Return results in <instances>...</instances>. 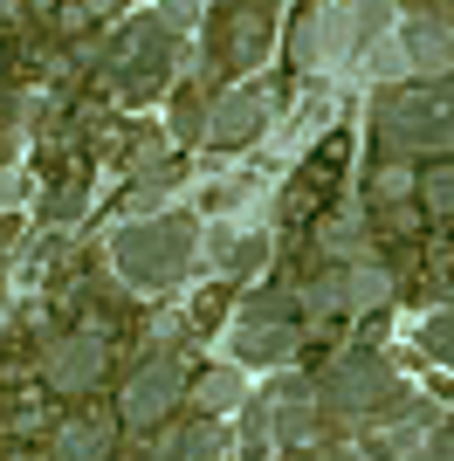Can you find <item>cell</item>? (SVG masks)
<instances>
[{
    "mask_svg": "<svg viewBox=\"0 0 454 461\" xmlns=\"http://www.w3.org/2000/svg\"><path fill=\"white\" fill-rule=\"evenodd\" d=\"M200 221L193 213H145V221H117L111 234H104V262H111L117 283L145 289V296H159V289H179L193 276V262H200Z\"/></svg>",
    "mask_w": 454,
    "mask_h": 461,
    "instance_id": "1",
    "label": "cell"
},
{
    "mask_svg": "<svg viewBox=\"0 0 454 461\" xmlns=\"http://www.w3.org/2000/svg\"><path fill=\"white\" fill-rule=\"evenodd\" d=\"M378 28H399V7H296V28H289V62L303 77H344L359 62V41Z\"/></svg>",
    "mask_w": 454,
    "mask_h": 461,
    "instance_id": "2",
    "label": "cell"
},
{
    "mask_svg": "<svg viewBox=\"0 0 454 461\" xmlns=\"http://www.w3.org/2000/svg\"><path fill=\"white\" fill-rule=\"evenodd\" d=\"M372 138L386 158H420V152H454V83H413V90L378 96Z\"/></svg>",
    "mask_w": 454,
    "mask_h": 461,
    "instance_id": "3",
    "label": "cell"
},
{
    "mask_svg": "<svg viewBox=\"0 0 454 461\" xmlns=\"http://www.w3.org/2000/svg\"><path fill=\"white\" fill-rule=\"evenodd\" d=\"M317 385V406H323V420H338V427H372L386 420V406H393L399 379H393V358H378V351H344L338 366L323 372Z\"/></svg>",
    "mask_w": 454,
    "mask_h": 461,
    "instance_id": "4",
    "label": "cell"
},
{
    "mask_svg": "<svg viewBox=\"0 0 454 461\" xmlns=\"http://www.w3.org/2000/svg\"><path fill=\"white\" fill-rule=\"evenodd\" d=\"M172 41L179 35H172L159 14H138L132 28L117 35V56H111L104 77H111V90L124 96V104H151V96L172 83Z\"/></svg>",
    "mask_w": 454,
    "mask_h": 461,
    "instance_id": "5",
    "label": "cell"
},
{
    "mask_svg": "<svg viewBox=\"0 0 454 461\" xmlns=\"http://www.w3.org/2000/svg\"><path fill=\"white\" fill-rule=\"evenodd\" d=\"M317 427H323L317 385L310 379H283V385H268L262 400H255L248 441L255 447H303V441H317Z\"/></svg>",
    "mask_w": 454,
    "mask_h": 461,
    "instance_id": "6",
    "label": "cell"
},
{
    "mask_svg": "<svg viewBox=\"0 0 454 461\" xmlns=\"http://www.w3.org/2000/svg\"><path fill=\"white\" fill-rule=\"evenodd\" d=\"M104 366H111V338H104V324L62 330V338H49V345H41V385H49V393H62V400L90 393V385L104 379Z\"/></svg>",
    "mask_w": 454,
    "mask_h": 461,
    "instance_id": "7",
    "label": "cell"
},
{
    "mask_svg": "<svg viewBox=\"0 0 454 461\" xmlns=\"http://www.w3.org/2000/svg\"><path fill=\"white\" fill-rule=\"evenodd\" d=\"M179 400H186V366L179 358H145L117 393V413H124V427H159Z\"/></svg>",
    "mask_w": 454,
    "mask_h": 461,
    "instance_id": "8",
    "label": "cell"
},
{
    "mask_svg": "<svg viewBox=\"0 0 454 461\" xmlns=\"http://www.w3.org/2000/svg\"><path fill=\"white\" fill-rule=\"evenodd\" d=\"M213 21H221L213 28V69H227V77H248L268 56V41H276V14L268 7H227Z\"/></svg>",
    "mask_w": 454,
    "mask_h": 461,
    "instance_id": "9",
    "label": "cell"
},
{
    "mask_svg": "<svg viewBox=\"0 0 454 461\" xmlns=\"http://www.w3.org/2000/svg\"><path fill=\"white\" fill-rule=\"evenodd\" d=\"M268 117H276V90H227L207 104V138L221 152H241V145L262 138Z\"/></svg>",
    "mask_w": 454,
    "mask_h": 461,
    "instance_id": "10",
    "label": "cell"
},
{
    "mask_svg": "<svg viewBox=\"0 0 454 461\" xmlns=\"http://www.w3.org/2000/svg\"><path fill=\"white\" fill-rule=\"evenodd\" d=\"M200 262H207L213 276H248L255 262H268V234L255 228V221H213V228L200 234Z\"/></svg>",
    "mask_w": 454,
    "mask_h": 461,
    "instance_id": "11",
    "label": "cell"
},
{
    "mask_svg": "<svg viewBox=\"0 0 454 461\" xmlns=\"http://www.w3.org/2000/svg\"><path fill=\"white\" fill-rule=\"evenodd\" d=\"M399 21H413V28H406V62H413V77H440L454 62L448 7H399Z\"/></svg>",
    "mask_w": 454,
    "mask_h": 461,
    "instance_id": "12",
    "label": "cell"
},
{
    "mask_svg": "<svg viewBox=\"0 0 454 461\" xmlns=\"http://www.w3.org/2000/svg\"><path fill=\"white\" fill-rule=\"evenodd\" d=\"M111 447H117L111 413H76L56 427V461H111Z\"/></svg>",
    "mask_w": 454,
    "mask_h": 461,
    "instance_id": "13",
    "label": "cell"
},
{
    "mask_svg": "<svg viewBox=\"0 0 454 461\" xmlns=\"http://www.w3.org/2000/svg\"><path fill=\"white\" fill-rule=\"evenodd\" d=\"M351 77H365V83H406V77H413V62H406V35H399V28H378L372 49L351 62Z\"/></svg>",
    "mask_w": 454,
    "mask_h": 461,
    "instance_id": "14",
    "label": "cell"
},
{
    "mask_svg": "<svg viewBox=\"0 0 454 461\" xmlns=\"http://www.w3.org/2000/svg\"><path fill=\"white\" fill-rule=\"evenodd\" d=\"M193 413H200V420H221V413H234V406L248 400V379L234 366H213V372H200V379H193Z\"/></svg>",
    "mask_w": 454,
    "mask_h": 461,
    "instance_id": "15",
    "label": "cell"
},
{
    "mask_svg": "<svg viewBox=\"0 0 454 461\" xmlns=\"http://www.w3.org/2000/svg\"><path fill=\"white\" fill-rule=\"evenodd\" d=\"M317 249L331 255V262H344V269H351V262H372V241H365V213H359V207L331 213V221L317 228Z\"/></svg>",
    "mask_w": 454,
    "mask_h": 461,
    "instance_id": "16",
    "label": "cell"
},
{
    "mask_svg": "<svg viewBox=\"0 0 454 461\" xmlns=\"http://www.w3.org/2000/svg\"><path fill=\"white\" fill-rule=\"evenodd\" d=\"M289 351H296L289 324H234V358H248V366H283Z\"/></svg>",
    "mask_w": 454,
    "mask_h": 461,
    "instance_id": "17",
    "label": "cell"
},
{
    "mask_svg": "<svg viewBox=\"0 0 454 461\" xmlns=\"http://www.w3.org/2000/svg\"><path fill=\"white\" fill-rule=\"evenodd\" d=\"M338 276H344V310H351V317L393 303V269H386V262H351V269H338Z\"/></svg>",
    "mask_w": 454,
    "mask_h": 461,
    "instance_id": "18",
    "label": "cell"
},
{
    "mask_svg": "<svg viewBox=\"0 0 454 461\" xmlns=\"http://www.w3.org/2000/svg\"><path fill=\"white\" fill-rule=\"evenodd\" d=\"M227 447L221 420H186V427H172L166 441H159V461H213Z\"/></svg>",
    "mask_w": 454,
    "mask_h": 461,
    "instance_id": "19",
    "label": "cell"
},
{
    "mask_svg": "<svg viewBox=\"0 0 454 461\" xmlns=\"http://www.w3.org/2000/svg\"><path fill=\"white\" fill-rule=\"evenodd\" d=\"M413 186H420V173L406 166V158H378V166H372V179H365L372 207H386V213H393L399 200H413Z\"/></svg>",
    "mask_w": 454,
    "mask_h": 461,
    "instance_id": "20",
    "label": "cell"
},
{
    "mask_svg": "<svg viewBox=\"0 0 454 461\" xmlns=\"http://www.w3.org/2000/svg\"><path fill=\"white\" fill-rule=\"evenodd\" d=\"M413 200H420V213H434V221H454V166H448V158L420 173Z\"/></svg>",
    "mask_w": 454,
    "mask_h": 461,
    "instance_id": "21",
    "label": "cell"
},
{
    "mask_svg": "<svg viewBox=\"0 0 454 461\" xmlns=\"http://www.w3.org/2000/svg\"><path fill=\"white\" fill-rule=\"evenodd\" d=\"M289 310H296V289H255L241 303V324H289Z\"/></svg>",
    "mask_w": 454,
    "mask_h": 461,
    "instance_id": "22",
    "label": "cell"
},
{
    "mask_svg": "<svg viewBox=\"0 0 454 461\" xmlns=\"http://www.w3.org/2000/svg\"><path fill=\"white\" fill-rule=\"evenodd\" d=\"M420 351H427L434 366H454V303H448V310H434V317L420 324Z\"/></svg>",
    "mask_w": 454,
    "mask_h": 461,
    "instance_id": "23",
    "label": "cell"
},
{
    "mask_svg": "<svg viewBox=\"0 0 454 461\" xmlns=\"http://www.w3.org/2000/svg\"><path fill=\"white\" fill-rule=\"evenodd\" d=\"M317 124H331V96H310V104H303L296 124H283V131H276V152H296V145L317 131Z\"/></svg>",
    "mask_w": 454,
    "mask_h": 461,
    "instance_id": "24",
    "label": "cell"
},
{
    "mask_svg": "<svg viewBox=\"0 0 454 461\" xmlns=\"http://www.w3.org/2000/svg\"><path fill=\"white\" fill-rule=\"evenodd\" d=\"M296 303L310 310V317H331V310H344V276L331 269V276H317V283H303V289H296Z\"/></svg>",
    "mask_w": 454,
    "mask_h": 461,
    "instance_id": "25",
    "label": "cell"
},
{
    "mask_svg": "<svg viewBox=\"0 0 454 461\" xmlns=\"http://www.w3.org/2000/svg\"><path fill=\"white\" fill-rule=\"evenodd\" d=\"M83 207H90L83 179H69V186H56L49 200H41V213H49V221H83Z\"/></svg>",
    "mask_w": 454,
    "mask_h": 461,
    "instance_id": "26",
    "label": "cell"
},
{
    "mask_svg": "<svg viewBox=\"0 0 454 461\" xmlns=\"http://www.w3.org/2000/svg\"><path fill=\"white\" fill-rule=\"evenodd\" d=\"M172 138H207V104H200V96H186V104L172 111Z\"/></svg>",
    "mask_w": 454,
    "mask_h": 461,
    "instance_id": "27",
    "label": "cell"
},
{
    "mask_svg": "<svg viewBox=\"0 0 454 461\" xmlns=\"http://www.w3.org/2000/svg\"><path fill=\"white\" fill-rule=\"evenodd\" d=\"M406 461H454V434H427V441H420Z\"/></svg>",
    "mask_w": 454,
    "mask_h": 461,
    "instance_id": "28",
    "label": "cell"
},
{
    "mask_svg": "<svg viewBox=\"0 0 454 461\" xmlns=\"http://www.w3.org/2000/svg\"><path fill=\"white\" fill-rule=\"evenodd\" d=\"M90 14H104V7H56V21H62V35H76Z\"/></svg>",
    "mask_w": 454,
    "mask_h": 461,
    "instance_id": "29",
    "label": "cell"
},
{
    "mask_svg": "<svg viewBox=\"0 0 454 461\" xmlns=\"http://www.w3.org/2000/svg\"><path fill=\"white\" fill-rule=\"evenodd\" d=\"M14 241H21V213H0V255H14Z\"/></svg>",
    "mask_w": 454,
    "mask_h": 461,
    "instance_id": "30",
    "label": "cell"
},
{
    "mask_svg": "<svg viewBox=\"0 0 454 461\" xmlns=\"http://www.w3.org/2000/svg\"><path fill=\"white\" fill-rule=\"evenodd\" d=\"M0 338H7V303H0Z\"/></svg>",
    "mask_w": 454,
    "mask_h": 461,
    "instance_id": "31",
    "label": "cell"
},
{
    "mask_svg": "<svg viewBox=\"0 0 454 461\" xmlns=\"http://www.w3.org/2000/svg\"><path fill=\"white\" fill-rule=\"evenodd\" d=\"M14 461H41V455H14Z\"/></svg>",
    "mask_w": 454,
    "mask_h": 461,
    "instance_id": "32",
    "label": "cell"
},
{
    "mask_svg": "<svg viewBox=\"0 0 454 461\" xmlns=\"http://www.w3.org/2000/svg\"><path fill=\"white\" fill-rule=\"evenodd\" d=\"M338 461H359V455H338Z\"/></svg>",
    "mask_w": 454,
    "mask_h": 461,
    "instance_id": "33",
    "label": "cell"
}]
</instances>
